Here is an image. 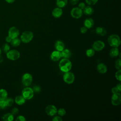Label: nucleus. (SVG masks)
<instances>
[{"label":"nucleus","mask_w":121,"mask_h":121,"mask_svg":"<svg viewBox=\"0 0 121 121\" xmlns=\"http://www.w3.org/2000/svg\"><path fill=\"white\" fill-rule=\"evenodd\" d=\"M72 63L69 59L63 58L59 63V67L60 69L63 72L69 71L72 68Z\"/></svg>","instance_id":"1"},{"label":"nucleus","mask_w":121,"mask_h":121,"mask_svg":"<svg viewBox=\"0 0 121 121\" xmlns=\"http://www.w3.org/2000/svg\"><path fill=\"white\" fill-rule=\"evenodd\" d=\"M109 44L112 47H118L121 44V39L119 35L116 34L110 35L107 39Z\"/></svg>","instance_id":"2"},{"label":"nucleus","mask_w":121,"mask_h":121,"mask_svg":"<svg viewBox=\"0 0 121 121\" xmlns=\"http://www.w3.org/2000/svg\"><path fill=\"white\" fill-rule=\"evenodd\" d=\"M34 37V34L30 31H24L21 35V41L24 43H27L30 42Z\"/></svg>","instance_id":"3"},{"label":"nucleus","mask_w":121,"mask_h":121,"mask_svg":"<svg viewBox=\"0 0 121 121\" xmlns=\"http://www.w3.org/2000/svg\"><path fill=\"white\" fill-rule=\"evenodd\" d=\"M34 92L33 89L30 87L26 86L22 91V95L26 100H30L34 96Z\"/></svg>","instance_id":"4"},{"label":"nucleus","mask_w":121,"mask_h":121,"mask_svg":"<svg viewBox=\"0 0 121 121\" xmlns=\"http://www.w3.org/2000/svg\"><path fill=\"white\" fill-rule=\"evenodd\" d=\"M22 84L25 86H30L33 81V77L32 75L29 73H25L22 77Z\"/></svg>","instance_id":"5"},{"label":"nucleus","mask_w":121,"mask_h":121,"mask_svg":"<svg viewBox=\"0 0 121 121\" xmlns=\"http://www.w3.org/2000/svg\"><path fill=\"white\" fill-rule=\"evenodd\" d=\"M63 79L66 83L68 84H71L75 80L74 74L70 71L64 72L63 76Z\"/></svg>","instance_id":"6"},{"label":"nucleus","mask_w":121,"mask_h":121,"mask_svg":"<svg viewBox=\"0 0 121 121\" xmlns=\"http://www.w3.org/2000/svg\"><path fill=\"white\" fill-rule=\"evenodd\" d=\"M6 53L8 59L11 60H17L20 57V52L16 50H9Z\"/></svg>","instance_id":"7"},{"label":"nucleus","mask_w":121,"mask_h":121,"mask_svg":"<svg viewBox=\"0 0 121 121\" xmlns=\"http://www.w3.org/2000/svg\"><path fill=\"white\" fill-rule=\"evenodd\" d=\"M111 103L114 106H118L121 104V95L120 92L113 94L111 97Z\"/></svg>","instance_id":"8"},{"label":"nucleus","mask_w":121,"mask_h":121,"mask_svg":"<svg viewBox=\"0 0 121 121\" xmlns=\"http://www.w3.org/2000/svg\"><path fill=\"white\" fill-rule=\"evenodd\" d=\"M83 14V10L78 7L73 8L70 11L71 17L74 18L78 19L80 18Z\"/></svg>","instance_id":"9"},{"label":"nucleus","mask_w":121,"mask_h":121,"mask_svg":"<svg viewBox=\"0 0 121 121\" xmlns=\"http://www.w3.org/2000/svg\"><path fill=\"white\" fill-rule=\"evenodd\" d=\"M105 46V44L104 42L101 40H97L95 41L92 44V48L97 52L102 51Z\"/></svg>","instance_id":"10"},{"label":"nucleus","mask_w":121,"mask_h":121,"mask_svg":"<svg viewBox=\"0 0 121 121\" xmlns=\"http://www.w3.org/2000/svg\"><path fill=\"white\" fill-rule=\"evenodd\" d=\"M57 110L58 109L55 105L53 104H50L46 107L45 112L48 115L52 116L57 113Z\"/></svg>","instance_id":"11"},{"label":"nucleus","mask_w":121,"mask_h":121,"mask_svg":"<svg viewBox=\"0 0 121 121\" xmlns=\"http://www.w3.org/2000/svg\"><path fill=\"white\" fill-rule=\"evenodd\" d=\"M19 35V31L17 28L15 26L11 27L8 31V35L12 39L17 37Z\"/></svg>","instance_id":"12"},{"label":"nucleus","mask_w":121,"mask_h":121,"mask_svg":"<svg viewBox=\"0 0 121 121\" xmlns=\"http://www.w3.org/2000/svg\"><path fill=\"white\" fill-rule=\"evenodd\" d=\"M50 58L52 60L56 61L59 60L61 58V52L57 50L53 51L50 55Z\"/></svg>","instance_id":"13"},{"label":"nucleus","mask_w":121,"mask_h":121,"mask_svg":"<svg viewBox=\"0 0 121 121\" xmlns=\"http://www.w3.org/2000/svg\"><path fill=\"white\" fill-rule=\"evenodd\" d=\"M98 72L101 74H104L107 71V67L105 64L103 63H99L96 67Z\"/></svg>","instance_id":"14"},{"label":"nucleus","mask_w":121,"mask_h":121,"mask_svg":"<svg viewBox=\"0 0 121 121\" xmlns=\"http://www.w3.org/2000/svg\"><path fill=\"white\" fill-rule=\"evenodd\" d=\"M54 47L56 50L61 52L63 50L65 49L64 43L60 40H58L56 41L54 44Z\"/></svg>","instance_id":"15"},{"label":"nucleus","mask_w":121,"mask_h":121,"mask_svg":"<svg viewBox=\"0 0 121 121\" xmlns=\"http://www.w3.org/2000/svg\"><path fill=\"white\" fill-rule=\"evenodd\" d=\"M94 21L91 18H87L86 19L84 22V26L86 27L87 29L92 28L94 25Z\"/></svg>","instance_id":"16"},{"label":"nucleus","mask_w":121,"mask_h":121,"mask_svg":"<svg viewBox=\"0 0 121 121\" xmlns=\"http://www.w3.org/2000/svg\"><path fill=\"white\" fill-rule=\"evenodd\" d=\"M62 14V10L60 8H56L52 11V15L55 18H59Z\"/></svg>","instance_id":"17"},{"label":"nucleus","mask_w":121,"mask_h":121,"mask_svg":"<svg viewBox=\"0 0 121 121\" xmlns=\"http://www.w3.org/2000/svg\"><path fill=\"white\" fill-rule=\"evenodd\" d=\"M26 99L22 95H17L15 98V102L18 105L23 104L26 102Z\"/></svg>","instance_id":"18"},{"label":"nucleus","mask_w":121,"mask_h":121,"mask_svg":"<svg viewBox=\"0 0 121 121\" xmlns=\"http://www.w3.org/2000/svg\"><path fill=\"white\" fill-rule=\"evenodd\" d=\"M71 56V51L68 49H64L61 52V56L63 58L69 59Z\"/></svg>","instance_id":"19"},{"label":"nucleus","mask_w":121,"mask_h":121,"mask_svg":"<svg viewBox=\"0 0 121 121\" xmlns=\"http://www.w3.org/2000/svg\"><path fill=\"white\" fill-rule=\"evenodd\" d=\"M119 51L118 47H112L109 52V55L112 58L116 57L119 55Z\"/></svg>","instance_id":"20"},{"label":"nucleus","mask_w":121,"mask_h":121,"mask_svg":"<svg viewBox=\"0 0 121 121\" xmlns=\"http://www.w3.org/2000/svg\"><path fill=\"white\" fill-rule=\"evenodd\" d=\"M95 33L100 36H104L106 34V30L103 27L98 26L95 29Z\"/></svg>","instance_id":"21"},{"label":"nucleus","mask_w":121,"mask_h":121,"mask_svg":"<svg viewBox=\"0 0 121 121\" xmlns=\"http://www.w3.org/2000/svg\"><path fill=\"white\" fill-rule=\"evenodd\" d=\"M83 10V12L84 13V14L88 16L93 14V13L94 12L93 8L90 6H87L86 7H85Z\"/></svg>","instance_id":"22"},{"label":"nucleus","mask_w":121,"mask_h":121,"mask_svg":"<svg viewBox=\"0 0 121 121\" xmlns=\"http://www.w3.org/2000/svg\"><path fill=\"white\" fill-rule=\"evenodd\" d=\"M2 119L4 121H12L14 120V115L11 113H7L3 115Z\"/></svg>","instance_id":"23"},{"label":"nucleus","mask_w":121,"mask_h":121,"mask_svg":"<svg viewBox=\"0 0 121 121\" xmlns=\"http://www.w3.org/2000/svg\"><path fill=\"white\" fill-rule=\"evenodd\" d=\"M68 3V0H56V5L58 7L62 8L65 7Z\"/></svg>","instance_id":"24"},{"label":"nucleus","mask_w":121,"mask_h":121,"mask_svg":"<svg viewBox=\"0 0 121 121\" xmlns=\"http://www.w3.org/2000/svg\"><path fill=\"white\" fill-rule=\"evenodd\" d=\"M8 97V92L4 89H0V100H5Z\"/></svg>","instance_id":"25"},{"label":"nucleus","mask_w":121,"mask_h":121,"mask_svg":"<svg viewBox=\"0 0 121 121\" xmlns=\"http://www.w3.org/2000/svg\"><path fill=\"white\" fill-rule=\"evenodd\" d=\"M11 44L14 47H17L19 46L21 43V40L17 37L13 38L10 42Z\"/></svg>","instance_id":"26"},{"label":"nucleus","mask_w":121,"mask_h":121,"mask_svg":"<svg viewBox=\"0 0 121 121\" xmlns=\"http://www.w3.org/2000/svg\"><path fill=\"white\" fill-rule=\"evenodd\" d=\"M95 53V51L93 48H90L86 51V55L88 57H93Z\"/></svg>","instance_id":"27"},{"label":"nucleus","mask_w":121,"mask_h":121,"mask_svg":"<svg viewBox=\"0 0 121 121\" xmlns=\"http://www.w3.org/2000/svg\"><path fill=\"white\" fill-rule=\"evenodd\" d=\"M5 101L6 102L7 107L12 106V105L13 104V103L14 102V100H13V99H12L11 97H7L5 100Z\"/></svg>","instance_id":"28"},{"label":"nucleus","mask_w":121,"mask_h":121,"mask_svg":"<svg viewBox=\"0 0 121 121\" xmlns=\"http://www.w3.org/2000/svg\"><path fill=\"white\" fill-rule=\"evenodd\" d=\"M115 67L117 70L121 69V60L120 58L116 60L115 62Z\"/></svg>","instance_id":"29"},{"label":"nucleus","mask_w":121,"mask_h":121,"mask_svg":"<svg viewBox=\"0 0 121 121\" xmlns=\"http://www.w3.org/2000/svg\"><path fill=\"white\" fill-rule=\"evenodd\" d=\"M57 113L58 114V115L59 116H63L66 114V110H65V109L61 108H60L58 110H57Z\"/></svg>","instance_id":"30"},{"label":"nucleus","mask_w":121,"mask_h":121,"mask_svg":"<svg viewBox=\"0 0 121 121\" xmlns=\"http://www.w3.org/2000/svg\"><path fill=\"white\" fill-rule=\"evenodd\" d=\"M115 78L119 81H121V69L118 70L115 74Z\"/></svg>","instance_id":"31"},{"label":"nucleus","mask_w":121,"mask_h":121,"mask_svg":"<svg viewBox=\"0 0 121 121\" xmlns=\"http://www.w3.org/2000/svg\"><path fill=\"white\" fill-rule=\"evenodd\" d=\"M2 50L4 52L7 53L10 50V46L8 43H4L2 45Z\"/></svg>","instance_id":"32"},{"label":"nucleus","mask_w":121,"mask_h":121,"mask_svg":"<svg viewBox=\"0 0 121 121\" xmlns=\"http://www.w3.org/2000/svg\"><path fill=\"white\" fill-rule=\"evenodd\" d=\"M7 105L6 104V102L4 100H0V109H4L7 107Z\"/></svg>","instance_id":"33"},{"label":"nucleus","mask_w":121,"mask_h":121,"mask_svg":"<svg viewBox=\"0 0 121 121\" xmlns=\"http://www.w3.org/2000/svg\"><path fill=\"white\" fill-rule=\"evenodd\" d=\"M86 3L89 5H93L95 4L98 0H85Z\"/></svg>","instance_id":"34"},{"label":"nucleus","mask_w":121,"mask_h":121,"mask_svg":"<svg viewBox=\"0 0 121 121\" xmlns=\"http://www.w3.org/2000/svg\"><path fill=\"white\" fill-rule=\"evenodd\" d=\"M19 112V110L17 108V107H14L13 108L12 110H11V113L14 115H17V114H18V113Z\"/></svg>","instance_id":"35"},{"label":"nucleus","mask_w":121,"mask_h":121,"mask_svg":"<svg viewBox=\"0 0 121 121\" xmlns=\"http://www.w3.org/2000/svg\"><path fill=\"white\" fill-rule=\"evenodd\" d=\"M17 121H25L26 120L25 117L22 115H19L16 119Z\"/></svg>","instance_id":"36"},{"label":"nucleus","mask_w":121,"mask_h":121,"mask_svg":"<svg viewBox=\"0 0 121 121\" xmlns=\"http://www.w3.org/2000/svg\"><path fill=\"white\" fill-rule=\"evenodd\" d=\"M32 89H33L34 92H35V93H38L41 90V88L40 87V86H35Z\"/></svg>","instance_id":"37"},{"label":"nucleus","mask_w":121,"mask_h":121,"mask_svg":"<svg viewBox=\"0 0 121 121\" xmlns=\"http://www.w3.org/2000/svg\"><path fill=\"white\" fill-rule=\"evenodd\" d=\"M53 121H62V119L60 116H56L52 119Z\"/></svg>","instance_id":"38"},{"label":"nucleus","mask_w":121,"mask_h":121,"mask_svg":"<svg viewBox=\"0 0 121 121\" xmlns=\"http://www.w3.org/2000/svg\"><path fill=\"white\" fill-rule=\"evenodd\" d=\"M87 28L85 26L81 27L80 28V32L82 34H85L87 32Z\"/></svg>","instance_id":"39"},{"label":"nucleus","mask_w":121,"mask_h":121,"mask_svg":"<svg viewBox=\"0 0 121 121\" xmlns=\"http://www.w3.org/2000/svg\"><path fill=\"white\" fill-rule=\"evenodd\" d=\"M85 7H86L85 4L83 2H81L79 3V4L78 5V8H79L80 9H81L82 10L85 8Z\"/></svg>","instance_id":"40"},{"label":"nucleus","mask_w":121,"mask_h":121,"mask_svg":"<svg viewBox=\"0 0 121 121\" xmlns=\"http://www.w3.org/2000/svg\"><path fill=\"white\" fill-rule=\"evenodd\" d=\"M112 94H115V93H117L118 92H120L118 90V89H117V88L115 86V87H113L112 88Z\"/></svg>","instance_id":"41"},{"label":"nucleus","mask_w":121,"mask_h":121,"mask_svg":"<svg viewBox=\"0 0 121 121\" xmlns=\"http://www.w3.org/2000/svg\"><path fill=\"white\" fill-rule=\"evenodd\" d=\"M12 38L10 37V36H9V35H8L7 36H6V38H5V40H6V42H7L8 43H10V42H11V41L12 40Z\"/></svg>","instance_id":"42"},{"label":"nucleus","mask_w":121,"mask_h":121,"mask_svg":"<svg viewBox=\"0 0 121 121\" xmlns=\"http://www.w3.org/2000/svg\"><path fill=\"white\" fill-rule=\"evenodd\" d=\"M78 2V0H70V3L72 5H75Z\"/></svg>","instance_id":"43"},{"label":"nucleus","mask_w":121,"mask_h":121,"mask_svg":"<svg viewBox=\"0 0 121 121\" xmlns=\"http://www.w3.org/2000/svg\"><path fill=\"white\" fill-rule=\"evenodd\" d=\"M116 87L117 88V89H118L119 91L120 92H121V82H119L116 86Z\"/></svg>","instance_id":"44"},{"label":"nucleus","mask_w":121,"mask_h":121,"mask_svg":"<svg viewBox=\"0 0 121 121\" xmlns=\"http://www.w3.org/2000/svg\"><path fill=\"white\" fill-rule=\"evenodd\" d=\"M6 1L9 3H12L15 1V0H5Z\"/></svg>","instance_id":"45"},{"label":"nucleus","mask_w":121,"mask_h":121,"mask_svg":"<svg viewBox=\"0 0 121 121\" xmlns=\"http://www.w3.org/2000/svg\"><path fill=\"white\" fill-rule=\"evenodd\" d=\"M3 60V58L2 57V56L0 55V63L2 62Z\"/></svg>","instance_id":"46"},{"label":"nucleus","mask_w":121,"mask_h":121,"mask_svg":"<svg viewBox=\"0 0 121 121\" xmlns=\"http://www.w3.org/2000/svg\"><path fill=\"white\" fill-rule=\"evenodd\" d=\"M1 53V49H0V55Z\"/></svg>","instance_id":"47"}]
</instances>
